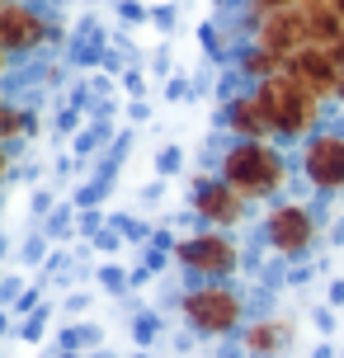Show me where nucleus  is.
Here are the masks:
<instances>
[{
	"label": "nucleus",
	"mask_w": 344,
	"mask_h": 358,
	"mask_svg": "<svg viewBox=\"0 0 344 358\" xmlns=\"http://www.w3.org/2000/svg\"><path fill=\"white\" fill-rule=\"evenodd\" d=\"M0 66H5V48H0Z\"/></svg>",
	"instance_id": "obj_20"
},
{
	"label": "nucleus",
	"mask_w": 344,
	"mask_h": 358,
	"mask_svg": "<svg viewBox=\"0 0 344 358\" xmlns=\"http://www.w3.org/2000/svg\"><path fill=\"white\" fill-rule=\"evenodd\" d=\"M199 217L213 222V227H231V222H241V194H236L227 179H222V184H203L199 189Z\"/></svg>",
	"instance_id": "obj_11"
},
{
	"label": "nucleus",
	"mask_w": 344,
	"mask_h": 358,
	"mask_svg": "<svg viewBox=\"0 0 344 358\" xmlns=\"http://www.w3.org/2000/svg\"><path fill=\"white\" fill-rule=\"evenodd\" d=\"M180 264L194 268V273H213V278H222V273L236 268V245L222 231H203V236H194V241L180 245Z\"/></svg>",
	"instance_id": "obj_6"
},
{
	"label": "nucleus",
	"mask_w": 344,
	"mask_h": 358,
	"mask_svg": "<svg viewBox=\"0 0 344 358\" xmlns=\"http://www.w3.org/2000/svg\"><path fill=\"white\" fill-rule=\"evenodd\" d=\"M269 245L283 255H302L311 245V236H316V227H311V213L307 208H297V203H283V208H273L269 213Z\"/></svg>",
	"instance_id": "obj_8"
},
{
	"label": "nucleus",
	"mask_w": 344,
	"mask_h": 358,
	"mask_svg": "<svg viewBox=\"0 0 344 358\" xmlns=\"http://www.w3.org/2000/svg\"><path fill=\"white\" fill-rule=\"evenodd\" d=\"M227 127H231L241 142H264L273 132V118H269V108H264L259 94H241V99H231V108H227Z\"/></svg>",
	"instance_id": "obj_10"
},
{
	"label": "nucleus",
	"mask_w": 344,
	"mask_h": 358,
	"mask_svg": "<svg viewBox=\"0 0 344 358\" xmlns=\"http://www.w3.org/2000/svg\"><path fill=\"white\" fill-rule=\"evenodd\" d=\"M0 175H5V151H0Z\"/></svg>",
	"instance_id": "obj_19"
},
{
	"label": "nucleus",
	"mask_w": 344,
	"mask_h": 358,
	"mask_svg": "<svg viewBox=\"0 0 344 358\" xmlns=\"http://www.w3.org/2000/svg\"><path fill=\"white\" fill-rule=\"evenodd\" d=\"M259 48H269L278 57H292L311 48V29H307V10L302 5H283V10H273V15L259 19V38H255Z\"/></svg>",
	"instance_id": "obj_5"
},
{
	"label": "nucleus",
	"mask_w": 344,
	"mask_h": 358,
	"mask_svg": "<svg viewBox=\"0 0 344 358\" xmlns=\"http://www.w3.org/2000/svg\"><path fill=\"white\" fill-rule=\"evenodd\" d=\"M48 38V24L38 15L34 5H19V0H5L0 10V48L5 52H29Z\"/></svg>",
	"instance_id": "obj_7"
},
{
	"label": "nucleus",
	"mask_w": 344,
	"mask_h": 358,
	"mask_svg": "<svg viewBox=\"0 0 344 358\" xmlns=\"http://www.w3.org/2000/svg\"><path fill=\"white\" fill-rule=\"evenodd\" d=\"M222 179L241 198H269L283 184V161L264 142H236L227 151V161H222Z\"/></svg>",
	"instance_id": "obj_1"
},
{
	"label": "nucleus",
	"mask_w": 344,
	"mask_h": 358,
	"mask_svg": "<svg viewBox=\"0 0 344 358\" xmlns=\"http://www.w3.org/2000/svg\"><path fill=\"white\" fill-rule=\"evenodd\" d=\"M302 165H307V179L316 189H344V137H335V132L316 137Z\"/></svg>",
	"instance_id": "obj_9"
},
{
	"label": "nucleus",
	"mask_w": 344,
	"mask_h": 358,
	"mask_svg": "<svg viewBox=\"0 0 344 358\" xmlns=\"http://www.w3.org/2000/svg\"><path fill=\"white\" fill-rule=\"evenodd\" d=\"M283 5H292V0H250V10H255V24L264 15H273V10H283Z\"/></svg>",
	"instance_id": "obj_15"
},
{
	"label": "nucleus",
	"mask_w": 344,
	"mask_h": 358,
	"mask_svg": "<svg viewBox=\"0 0 344 358\" xmlns=\"http://www.w3.org/2000/svg\"><path fill=\"white\" fill-rule=\"evenodd\" d=\"M0 113H5V104H0Z\"/></svg>",
	"instance_id": "obj_21"
},
{
	"label": "nucleus",
	"mask_w": 344,
	"mask_h": 358,
	"mask_svg": "<svg viewBox=\"0 0 344 358\" xmlns=\"http://www.w3.org/2000/svg\"><path fill=\"white\" fill-rule=\"evenodd\" d=\"M340 99H344V66H340Z\"/></svg>",
	"instance_id": "obj_16"
},
{
	"label": "nucleus",
	"mask_w": 344,
	"mask_h": 358,
	"mask_svg": "<svg viewBox=\"0 0 344 358\" xmlns=\"http://www.w3.org/2000/svg\"><path fill=\"white\" fill-rule=\"evenodd\" d=\"M288 344V325L283 321H269V325H255L250 330V349L255 354H278Z\"/></svg>",
	"instance_id": "obj_13"
},
{
	"label": "nucleus",
	"mask_w": 344,
	"mask_h": 358,
	"mask_svg": "<svg viewBox=\"0 0 344 358\" xmlns=\"http://www.w3.org/2000/svg\"><path fill=\"white\" fill-rule=\"evenodd\" d=\"M292 5H316V0H292Z\"/></svg>",
	"instance_id": "obj_18"
},
{
	"label": "nucleus",
	"mask_w": 344,
	"mask_h": 358,
	"mask_svg": "<svg viewBox=\"0 0 344 358\" xmlns=\"http://www.w3.org/2000/svg\"><path fill=\"white\" fill-rule=\"evenodd\" d=\"M19 123H24V118H19L15 108H5V113H0V142H5V137H15Z\"/></svg>",
	"instance_id": "obj_14"
},
{
	"label": "nucleus",
	"mask_w": 344,
	"mask_h": 358,
	"mask_svg": "<svg viewBox=\"0 0 344 358\" xmlns=\"http://www.w3.org/2000/svg\"><path fill=\"white\" fill-rule=\"evenodd\" d=\"M283 76H288L292 85H302L307 94H316V99H340V62H335L326 48H302V52H292Z\"/></svg>",
	"instance_id": "obj_4"
},
{
	"label": "nucleus",
	"mask_w": 344,
	"mask_h": 358,
	"mask_svg": "<svg viewBox=\"0 0 344 358\" xmlns=\"http://www.w3.org/2000/svg\"><path fill=\"white\" fill-rule=\"evenodd\" d=\"M241 66H245V76H255V80H273V76H283L288 57H278V52H269V48H259V43H255L250 52L241 57Z\"/></svg>",
	"instance_id": "obj_12"
},
{
	"label": "nucleus",
	"mask_w": 344,
	"mask_h": 358,
	"mask_svg": "<svg viewBox=\"0 0 344 358\" xmlns=\"http://www.w3.org/2000/svg\"><path fill=\"white\" fill-rule=\"evenodd\" d=\"M330 5H335V10H340V15H344V0H330Z\"/></svg>",
	"instance_id": "obj_17"
},
{
	"label": "nucleus",
	"mask_w": 344,
	"mask_h": 358,
	"mask_svg": "<svg viewBox=\"0 0 344 358\" xmlns=\"http://www.w3.org/2000/svg\"><path fill=\"white\" fill-rule=\"evenodd\" d=\"M184 316L199 325L203 335H227L236 321H241V297L227 292L222 283H208V287H194L184 297Z\"/></svg>",
	"instance_id": "obj_3"
},
{
	"label": "nucleus",
	"mask_w": 344,
	"mask_h": 358,
	"mask_svg": "<svg viewBox=\"0 0 344 358\" xmlns=\"http://www.w3.org/2000/svg\"><path fill=\"white\" fill-rule=\"evenodd\" d=\"M255 94L264 99V108H269L273 132H283V137H302V132H311V127H316V118H321V99H316V94H307L302 85H292L288 76L259 80V90H255Z\"/></svg>",
	"instance_id": "obj_2"
}]
</instances>
